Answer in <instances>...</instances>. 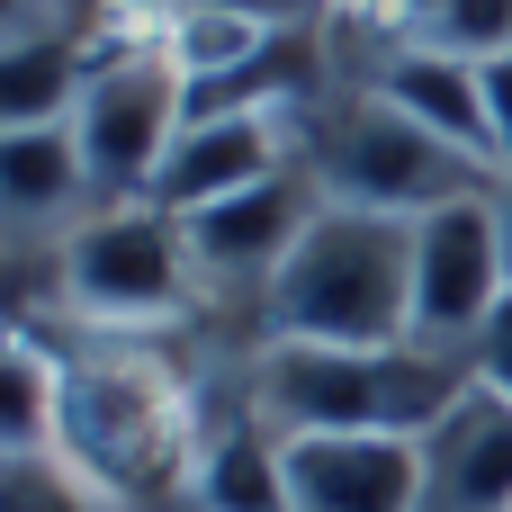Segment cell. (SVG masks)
<instances>
[{
  "label": "cell",
  "instance_id": "ac0fdd59",
  "mask_svg": "<svg viewBox=\"0 0 512 512\" xmlns=\"http://www.w3.org/2000/svg\"><path fill=\"white\" fill-rule=\"evenodd\" d=\"M162 9H225V18H252L270 36H297V27H333L324 0H162Z\"/></svg>",
  "mask_w": 512,
  "mask_h": 512
},
{
  "label": "cell",
  "instance_id": "4fadbf2b",
  "mask_svg": "<svg viewBox=\"0 0 512 512\" xmlns=\"http://www.w3.org/2000/svg\"><path fill=\"white\" fill-rule=\"evenodd\" d=\"M90 63H99L90 27H54V36L0 45V126H72V108L90 90Z\"/></svg>",
  "mask_w": 512,
  "mask_h": 512
},
{
  "label": "cell",
  "instance_id": "8992f818",
  "mask_svg": "<svg viewBox=\"0 0 512 512\" xmlns=\"http://www.w3.org/2000/svg\"><path fill=\"white\" fill-rule=\"evenodd\" d=\"M315 207H324V189H315V171L297 162V171H279V180H261V189H234V198L180 216V243H189V270H198L207 324L234 315L243 342L261 333V297L279 288V270H288V252L306 243Z\"/></svg>",
  "mask_w": 512,
  "mask_h": 512
},
{
  "label": "cell",
  "instance_id": "7402d4cb",
  "mask_svg": "<svg viewBox=\"0 0 512 512\" xmlns=\"http://www.w3.org/2000/svg\"><path fill=\"white\" fill-rule=\"evenodd\" d=\"M63 9H72V18H81L90 36H108V0H63Z\"/></svg>",
  "mask_w": 512,
  "mask_h": 512
},
{
  "label": "cell",
  "instance_id": "30bf717a",
  "mask_svg": "<svg viewBox=\"0 0 512 512\" xmlns=\"http://www.w3.org/2000/svg\"><path fill=\"white\" fill-rule=\"evenodd\" d=\"M279 171H297V117H189L162 180H153V207L189 216V207H216L234 189H261Z\"/></svg>",
  "mask_w": 512,
  "mask_h": 512
},
{
  "label": "cell",
  "instance_id": "7c38bea8",
  "mask_svg": "<svg viewBox=\"0 0 512 512\" xmlns=\"http://www.w3.org/2000/svg\"><path fill=\"white\" fill-rule=\"evenodd\" d=\"M414 512H512V405L468 387L423 432V504Z\"/></svg>",
  "mask_w": 512,
  "mask_h": 512
},
{
  "label": "cell",
  "instance_id": "6da1fadb",
  "mask_svg": "<svg viewBox=\"0 0 512 512\" xmlns=\"http://www.w3.org/2000/svg\"><path fill=\"white\" fill-rule=\"evenodd\" d=\"M243 396L279 441H315V432H387V441H423L477 378L450 351L396 342V351H333V342H252L243 360Z\"/></svg>",
  "mask_w": 512,
  "mask_h": 512
},
{
  "label": "cell",
  "instance_id": "3957f363",
  "mask_svg": "<svg viewBox=\"0 0 512 512\" xmlns=\"http://www.w3.org/2000/svg\"><path fill=\"white\" fill-rule=\"evenodd\" d=\"M297 162L333 207H369V216H432L495 189L486 162H468L459 144H441L432 126H414L396 99L360 81H333L315 108H297Z\"/></svg>",
  "mask_w": 512,
  "mask_h": 512
},
{
  "label": "cell",
  "instance_id": "5bb4252c",
  "mask_svg": "<svg viewBox=\"0 0 512 512\" xmlns=\"http://www.w3.org/2000/svg\"><path fill=\"white\" fill-rule=\"evenodd\" d=\"M0 450H63V342L9 324L0 351Z\"/></svg>",
  "mask_w": 512,
  "mask_h": 512
},
{
  "label": "cell",
  "instance_id": "9a60e30c",
  "mask_svg": "<svg viewBox=\"0 0 512 512\" xmlns=\"http://www.w3.org/2000/svg\"><path fill=\"white\" fill-rule=\"evenodd\" d=\"M369 27H387V36L414 45V54L477 63V72L512 54V0H396V9L369 18Z\"/></svg>",
  "mask_w": 512,
  "mask_h": 512
},
{
  "label": "cell",
  "instance_id": "2e32d148",
  "mask_svg": "<svg viewBox=\"0 0 512 512\" xmlns=\"http://www.w3.org/2000/svg\"><path fill=\"white\" fill-rule=\"evenodd\" d=\"M162 54L180 63V81H216V72H234V63H252L261 45H270V27H252V18H225V9H162Z\"/></svg>",
  "mask_w": 512,
  "mask_h": 512
},
{
  "label": "cell",
  "instance_id": "ffe728a7",
  "mask_svg": "<svg viewBox=\"0 0 512 512\" xmlns=\"http://www.w3.org/2000/svg\"><path fill=\"white\" fill-rule=\"evenodd\" d=\"M486 81V126H495V171H512V54L477 72Z\"/></svg>",
  "mask_w": 512,
  "mask_h": 512
},
{
  "label": "cell",
  "instance_id": "277c9868",
  "mask_svg": "<svg viewBox=\"0 0 512 512\" xmlns=\"http://www.w3.org/2000/svg\"><path fill=\"white\" fill-rule=\"evenodd\" d=\"M45 333H207L180 216H162L153 198L99 207L63 243V315Z\"/></svg>",
  "mask_w": 512,
  "mask_h": 512
},
{
  "label": "cell",
  "instance_id": "44dd1931",
  "mask_svg": "<svg viewBox=\"0 0 512 512\" xmlns=\"http://www.w3.org/2000/svg\"><path fill=\"white\" fill-rule=\"evenodd\" d=\"M486 207H495V234H504V270H512V171H495V189H486Z\"/></svg>",
  "mask_w": 512,
  "mask_h": 512
},
{
  "label": "cell",
  "instance_id": "52a82bcc",
  "mask_svg": "<svg viewBox=\"0 0 512 512\" xmlns=\"http://www.w3.org/2000/svg\"><path fill=\"white\" fill-rule=\"evenodd\" d=\"M504 288H512V270H504V234H495L486 198L414 216V342L423 351L468 360V342L486 333Z\"/></svg>",
  "mask_w": 512,
  "mask_h": 512
},
{
  "label": "cell",
  "instance_id": "ba28073f",
  "mask_svg": "<svg viewBox=\"0 0 512 512\" xmlns=\"http://www.w3.org/2000/svg\"><path fill=\"white\" fill-rule=\"evenodd\" d=\"M99 207L72 126H0V252H63Z\"/></svg>",
  "mask_w": 512,
  "mask_h": 512
},
{
  "label": "cell",
  "instance_id": "9c48e42d",
  "mask_svg": "<svg viewBox=\"0 0 512 512\" xmlns=\"http://www.w3.org/2000/svg\"><path fill=\"white\" fill-rule=\"evenodd\" d=\"M414 504H423V441H387V432L288 441V512H414Z\"/></svg>",
  "mask_w": 512,
  "mask_h": 512
},
{
  "label": "cell",
  "instance_id": "e0dca14e",
  "mask_svg": "<svg viewBox=\"0 0 512 512\" xmlns=\"http://www.w3.org/2000/svg\"><path fill=\"white\" fill-rule=\"evenodd\" d=\"M0 512H117L63 450H0Z\"/></svg>",
  "mask_w": 512,
  "mask_h": 512
},
{
  "label": "cell",
  "instance_id": "8fae6325",
  "mask_svg": "<svg viewBox=\"0 0 512 512\" xmlns=\"http://www.w3.org/2000/svg\"><path fill=\"white\" fill-rule=\"evenodd\" d=\"M189 512H288V441L252 414L243 369H225V396H207V432H198V468H189Z\"/></svg>",
  "mask_w": 512,
  "mask_h": 512
},
{
  "label": "cell",
  "instance_id": "5b68a950",
  "mask_svg": "<svg viewBox=\"0 0 512 512\" xmlns=\"http://www.w3.org/2000/svg\"><path fill=\"white\" fill-rule=\"evenodd\" d=\"M180 126H189V81L162 54V36H99V63H90V90L72 108V135H81V162H90L108 207L153 198Z\"/></svg>",
  "mask_w": 512,
  "mask_h": 512
},
{
  "label": "cell",
  "instance_id": "7a4b0ae2",
  "mask_svg": "<svg viewBox=\"0 0 512 512\" xmlns=\"http://www.w3.org/2000/svg\"><path fill=\"white\" fill-rule=\"evenodd\" d=\"M252 342H333V351L414 342V216H369L324 198L279 288L261 297Z\"/></svg>",
  "mask_w": 512,
  "mask_h": 512
},
{
  "label": "cell",
  "instance_id": "d6986e66",
  "mask_svg": "<svg viewBox=\"0 0 512 512\" xmlns=\"http://www.w3.org/2000/svg\"><path fill=\"white\" fill-rule=\"evenodd\" d=\"M468 378H477L486 396H504V405H512V288H504V306L486 315V333L468 342Z\"/></svg>",
  "mask_w": 512,
  "mask_h": 512
}]
</instances>
